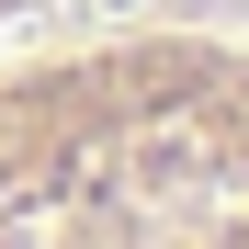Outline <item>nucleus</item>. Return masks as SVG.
<instances>
[{
	"label": "nucleus",
	"mask_w": 249,
	"mask_h": 249,
	"mask_svg": "<svg viewBox=\"0 0 249 249\" xmlns=\"http://www.w3.org/2000/svg\"><path fill=\"white\" fill-rule=\"evenodd\" d=\"M0 249H249V34H0Z\"/></svg>",
	"instance_id": "obj_1"
},
{
	"label": "nucleus",
	"mask_w": 249,
	"mask_h": 249,
	"mask_svg": "<svg viewBox=\"0 0 249 249\" xmlns=\"http://www.w3.org/2000/svg\"><path fill=\"white\" fill-rule=\"evenodd\" d=\"M57 0H0V34H23V23H46Z\"/></svg>",
	"instance_id": "obj_2"
}]
</instances>
